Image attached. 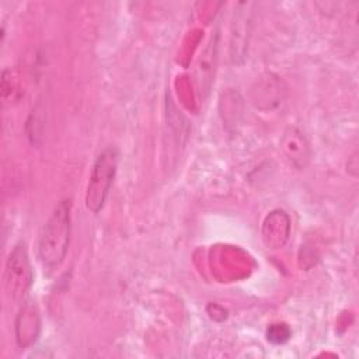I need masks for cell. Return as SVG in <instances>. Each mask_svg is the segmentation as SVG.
Wrapping results in <instances>:
<instances>
[{
	"mask_svg": "<svg viewBox=\"0 0 359 359\" xmlns=\"http://www.w3.org/2000/svg\"><path fill=\"white\" fill-rule=\"evenodd\" d=\"M70 202L62 201L39 233L38 254L45 266H59L65 259L70 241Z\"/></svg>",
	"mask_w": 359,
	"mask_h": 359,
	"instance_id": "obj_1",
	"label": "cell"
},
{
	"mask_svg": "<svg viewBox=\"0 0 359 359\" xmlns=\"http://www.w3.org/2000/svg\"><path fill=\"white\" fill-rule=\"evenodd\" d=\"M118 160L119 156L115 147L105 149L97 157L86 191V206L90 212L98 213L102 209L115 178Z\"/></svg>",
	"mask_w": 359,
	"mask_h": 359,
	"instance_id": "obj_2",
	"label": "cell"
},
{
	"mask_svg": "<svg viewBox=\"0 0 359 359\" xmlns=\"http://www.w3.org/2000/svg\"><path fill=\"white\" fill-rule=\"evenodd\" d=\"M4 289L10 299L20 300L32 282V269L29 265L24 243L17 244L10 252L4 268Z\"/></svg>",
	"mask_w": 359,
	"mask_h": 359,
	"instance_id": "obj_3",
	"label": "cell"
},
{
	"mask_svg": "<svg viewBox=\"0 0 359 359\" xmlns=\"http://www.w3.org/2000/svg\"><path fill=\"white\" fill-rule=\"evenodd\" d=\"M264 241L271 248H279L283 245L289 236V219L285 212L275 210L265 219L264 223Z\"/></svg>",
	"mask_w": 359,
	"mask_h": 359,
	"instance_id": "obj_4",
	"label": "cell"
},
{
	"mask_svg": "<svg viewBox=\"0 0 359 359\" xmlns=\"http://www.w3.org/2000/svg\"><path fill=\"white\" fill-rule=\"evenodd\" d=\"M39 331V317L34 306H24L17 317L15 335L20 346L25 348L35 342Z\"/></svg>",
	"mask_w": 359,
	"mask_h": 359,
	"instance_id": "obj_5",
	"label": "cell"
},
{
	"mask_svg": "<svg viewBox=\"0 0 359 359\" xmlns=\"http://www.w3.org/2000/svg\"><path fill=\"white\" fill-rule=\"evenodd\" d=\"M283 150L286 156L290 158L292 164L296 167L304 165L307 157H309V147L304 136L296 130L292 129L289 133L283 137Z\"/></svg>",
	"mask_w": 359,
	"mask_h": 359,
	"instance_id": "obj_6",
	"label": "cell"
},
{
	"mask_svg": "<svg viewBox=\"0 0 359 359\" xmlns=\"http://www.w3.org/2000/svg\"><path fill=\"white\" fill-rule=\"evenodd\" d=\"M266 338L272 344H285L290 338V328L286 324H271L266 331Z\"/></svg>",
	"mask_w": 359,
	"mask_h": 359,
	"instance_id": "obj_7",
	"label": "cell"
}]
</instances>
